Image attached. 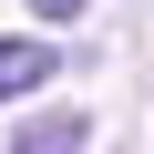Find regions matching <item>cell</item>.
<instances>
[{
	"label": "cell",
	"mask_w": 154,
	"mask_h": 154,
	"mask_svg": "<svg viewBox=\"0 0 154 154\" xmlns=\"http://www.w3.org/2000/svg\"><path fill=\"white\" fill-rule=\"evenodd\" d=\"M31 11H41V21H82L93 0H31Z\"/></svg>",
	"instance_id": "7a4b0ae2"
},
{
	"label": "cell",
	"mask_w": 154,
	"mask_h": 154,
	"mask_svg": "<svg viewBox=\"0 0 154 154\" xmlns=\"http://www.w3.org/2000/svg\"><path fill=\"white\" fill-rule=\"evenodd\" d=\"M51 72H62V51H51V41H11V31H0V103H21V93H41Z\"/></svg>",
	"instance_id": "6da1fadb"
}]
</instances>
